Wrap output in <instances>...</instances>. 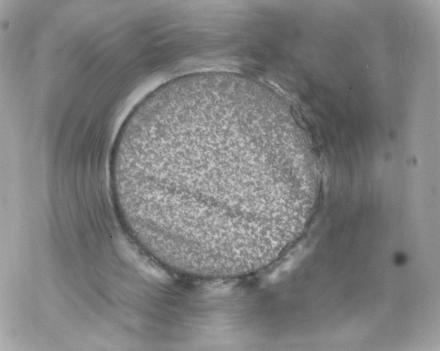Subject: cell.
<instances>
[{"label": "cell", "instance_id": "1", "mask_svg": "<svg viewBox=\"0 0 440 351\" xmlns=\"http://www.w3.org/2000/svg\"><path fill=\"white\" fill-rule=\"evenodd\" d=\"M265 156L262 144L235 135L149 152L142 187L162 237L205 270L256 260L266 250L263 233L276 220L266 214L254 181Z\"/></svg>", "mask_w": 440, "mask_h": 351}]
</instances>
